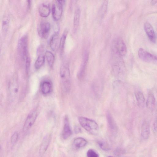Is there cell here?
<instances>
[{"mask_svg": "<svg viewBox=\"0 0 157 157\" xmlns=\"http://www.w3.org/2000/svg\"><path fill=\"white\" fill-rule=\"evenodd\" d=\"M78 120L82 127L91 134L95 135L98 133V125L95 121L84 117H79Z\"/></svg>", "mask_w": 157, "mask_h": 157, "instance_id": "1", "label": "cell"}, {"mask_svg": "<svg viewBox=\"0 0 157 157\" xmlns=\"http://www.w3.org/2000/svg\"><path fill=\"white\" fill-rule=\"evenodd\" d=\"M60 75L65 90L69 91L71 87L70 75L69 67L67 64L64 63L61 65Z\"/></svg>", "mask_w": 157, "mask_h": 157, "instance_id": "2", "label": "cell"}, {"mask_svg": "<svg viewBox=\"0 0 157 157\" xmlns=\"http://www.w3.org/2000/svg\"><path fill=\"white\" fill-rule=\"evenodd\" d=\"M65 1L55 0L54 1L52 7V12L53 18L56 21L59 20L61 18L63 11V6Z\"/></svg>", "mask_w": 157, "mask_h": 157, "instance_id": "3", "label": "cell"}, {"mask_svg": "<svg viewBox=\"0 0 157 157\" xmlns=\"http://www.w3.org/2000/svg\"><path fill=\"white\" fill-rule=\"evenodd\" d=\"M28 37L26 36H22L19 40L18 49L20 57L25 60L28 56Z\"/></svg>", "mask_w": 157, "mask_h": 157, "instance_id": "4", "label": "cell"}, {"mask_svg": "<svg viewBox=\"0 0 157 157\" xmlns=\"http://www.w3.org/2000/svg\"><path fill=\"white\" fill-rule=\"evenodd\" d=\"M38 115V111L36 109L32 110L28 114L23 127L24 132H27L34 124Z\"/></svg>", "mask_w": 157, "mask_h": 157, "instance_id": "5", "label": "cell"}, {"mask_svg": "<svg viewBox=\"0 0 157 157\" xmlns=\"http://www.w3.org/2000/svg\"><path fill=\"white\" fill-rule=\"evenodd\" d=\"M138 55L142 60L157 64V56L153 55L142 48L139 49Z\"/></svg>", "mask_w": 157, "mask_h": 157, "instance_id": "6", "label": "cell"}, {"mask_svg": "<svg viewBox=\"0 0 157 157\" xmlns=\"http://www.w3.org/2000/svg\"><path fill=\"white\" fill-rule=\"evenodd\" d=\"M51 29L49 23L42 21L38 25L37 32L39 36L42 38L46 39L48 36Z\"/></svg>", "mask_w": 157, "mask_h": 157, "instance_id": "7", "label": "cell"}, {"mask_svg": "<svg viewBox=\"0 0 157 157\" xmlns=\"http://www.w3.org/2000/svg\"><path fill=\"white\" fill-rule=\"evenodd\" d=\"M114 46L115 51L119 56H123L125 55L127 48L122 38H117L115 41Z\"/></svg>", "mask_w": 157, "mask_h": 157, "instance_id": "8", "label": "cell"}, {"mask_svg": "<svg viewBox=\"0 0 157 157\" xmlns=\"http://www.w3.org/2000/svg\"><path fill=\"white\" fill-rule=\"evenodd\" d=\"M9 90L11 100H14L17 97L19 91L18 84L16 78H13L9 82Z\"/></svg>", "mask_w": 157, "mask_h": 157, "instance_id": "9", "label": "cell"}, {"mask_svg": "<svg viewBox=\"0 0 157 157\" xmlns=\"http://www.w3.org/2000/svg\"><path fill=\"white\" fill-rule=\"evenodd\" d=\"M64 123L62 136L63 139L66 140L69 138L72 134L69 119L67 116L64 117Z\"/></svg>", "mask_w": 157, "mask_h": 157, "instance_id": "10", "label": "cell"}, {"mask_svg": "<svg viewBox=\"0 0 157 157\" xmlns=\"http://www.w3.org/2000/svg\"><path fill=\"white\" fill-rule=\"evenodd\" d=\"M144 30L150 41L154 43L156 40V36L151 25L148 22H146L144 25Z\"/></svg>", "mask_w": 157, "mask_h": 157, "instance_id": "11", "label": "cell"}, {"mask_svg": "<svg viewBox=\"0 0 157 157\" xmlns=\"http://www.w3.org/2000/svg\"><path fill=\"white\" fill-rule=\"evenodd\" d=\"M38 12L40 15L42 17H48L51 12V8L48 4L45 3H41L38 7Z\"/></svg>", "mask_w": 157, "mask_h": 157, "instance_id": "12", "label": "cell"}, {"mask_svg": "<svg viewBox=\"0 0 157 157\" xmlns=\"http://www.w3.org/2000/svg\"><path fill=\"white\" fill-rule=\"evenodd\" d=\"M51 139V136L50 135H47L45 136L42 140L39 150L40 155L44 154L47 150Z\"/></svg>", "mask_w": 157, "mask_h": 157, "instance_id": "13", "label": "cell"}, {"mask_svg": "<svg viewBox=\"0 0 157 157\" xmlns=\"http://www.w3.org/2000/svg\"><path fill=\"white\" fill-rule=\"evenodd\" d=\"M59 43V35L58 31L55 33L52 36L49 41L51 48L54 51L57 49Z\"/></svg>", "mask_w": 157, "mask_h": 157, "instance_id": "14", "label": "cell"}, {"mask_svg": "<svg viewBox=\"0 0 157 157\" xmlns=\"http://www.w3.org/2000/svg\"><path fill=\"white\" fill-rule=\"evenodd\" d=\"M150 134V125L146 121H144L141 126V136L144 140H147L149 137Z\"/></svg>", "mask_w": 157, "mask_h": 157, "instance_id": "15", "label": "cell"}, {"mask_svg": "<svg viewBox=\"0 0 157 157\" xmlns=\"http://www.w3.org/2000/svg\"><path fill=\"white\" fill-rule=\"evenodd\" d=\"M52 84L48 81L45 80L42 82L40 85V90L42 93L44 95H47L51 92Z\"/></svg>", "mask_w": 157, "mask_h": 157, "instance_id": "16", "label": "cell"}, {"mask_svg": "<svg viewBox=\"0 0 157 157\" xmlns=\"http://www.w3.org/2000/svg\"><path fill=\"white\" fill-rule=\"evenodd\" d=\"M147 108L150 110L154 109L155 105V100L153 94L149 92L148 94L146 102Z\"/></svg>", "mask_w": 157, "mask_h": 157, "instance_id": "17", "label": "cell"}, {"mask_svg": "<svg viewBox=\"0 0 157 157\" xmlns=\"http://www.w3.org/2000/svg\"><path fill=\"white\" fill-rule=\"evenodd\" d=\"M135 95L138 106L143 108L145 105V99L143 93L140 91L137 90L135 93Z\"/></svg>", "mask_w": 157, "mask_h": 157, "instance_id": "18", "label": "cell"}, {"mask_svg": "<svg viewBox=\"0 0 157 157\" xmlns=\"http://www.w3.org/2000/svg\"><path fill=\"white\" fill-rule=\"evenodd\" d=\"M87 144V141L84 138L79 137L74 139L73 145L75 148L79 149L85 146Z\"/></svg>", "mask_w": 157, "mask_h": 157, "instance_id": "19", "label": "cell"}, {"mask_svg": "<svg viewBox=\"0 0 157 157\" xmlns=\"http://www.w3.org/2000/svg\"><path fill=\"white\" fill-rule=\"evenodd\" d=\"M80 13L81 10L80 8L79 7L77 6L75 10L74 17L73 27L75 32L77 30L79 25Z\"/></svg>", "mask_w": 157, "mask_h": 157, "instance_id": "20", "label": "cell"}, {"mask_svg": "<svg viewBox=\"0 0 157 157\" xmlns=\"http://www.w3.org/2000/svg\"><path fill=\"white\" fill-rule=\"evenodd\" d=\"M87 56L86 55H85L82 63V64L80 70L78 73V78L80 79L82 78L84 75L85 69L87 62L88 58Z\"/></svg>", "mask_w": 157, "mask_h": 157, "instance_id": "21", "label": "cell"}, {"mask_svg": "<svg viewBox=\"0 0 157 157\" xmlns=\"http://www.w3.org/2000/svg\"><path fill=\"white\" fill-rule=\"evenodd\" d=\"M108 3V1L105 0L101 5L98 12V16L99 18L102 19L105 14L107 10Z\"/></svg>", "mask_w": 157, "mask_h": 157, "instance_id": "22", "label": "cell"}, {"mask_svg": "<svg viewBox=\"0 0 157 157\" xmlns=\"http://www.w3.org/2000/svg\"><path fill=\"white\" fill-rule=\"evenodd\" d=\"M67 33V29L65 30L62 34L59 41V48L61 53L63 52L64 50L65 41Z\"/></svg>", "mask_w": 157, "mask_h": 157, "instance_id": "23", "label": "cell"}, {"mask_svg": "<svg viewBox=\"0 0 157 157\" xmlns=\"http://www.w3.org/2000/svg\"><path fill=\"white\" fill-rule=\"evenodd\" d=\"M107 118L110 128L113 131H116L117 129L116 123L111 114L109 113L107 114Z\"/></svg>", "mask_w": 157, "mask_h": 157, "instance_id": "24", "label": "cell"}, {"mask_svg": "<svg viewBox=\"0 0 157 157\" xmlns=\"http://www.w3.org/2000/svg\"><path fill=\"white\" fill-rule=\"evenodd\" d=\"M45 59V57L43 55L41 54L39 55L34 64L35 68L36 69H40L44 65Z\"/></svg>", "mask_w": 157, "mask_h": 157, "instance_id": "25", "label": "cell"}, {"mask_svg": "<svg viewBox=\"0 0 157 157\" xmlns=\"http://www.w3.org/2000/svg\"><path fill=\"white\" fill-rule=\"evenodd\" d=\"M45 55L48 65L50 67H52L55 61V57L54 55L51 52L47 51L45 52Z\"/></svg>", "mask_w": 157, "mask_h": 157, "instance_id": "26", "label": "cell"}, {"mask_svg": "<svg viewBox=\"0 0 157 157\" xmlns=\"http://www.w3.org/2000/svg\"><path fill=\"white\" fill-rule=\"evenodd\" d=\"M9 19L7 17H4L2 20V27L3 31L6 32L7 31L9 25Z\"/></svg>", "mask_w": 157, "mask_h": 157, "instance_id": "27", "label": "cell"}, {"mask_svg": "<svg viewBox=\"0 0 157 157\" xmlns=\"http://www.w3.org/2000/svg\"><path fill=\"white\" fill-rule=\"evenodd\" d=\"M98 144L101 148L104 151H108L110 149L109 145L104 141H99L98 142Z\"/></svg>", "mask_w": 157, "mask_h": 157, "instance_id": "28", "label": "cell"}, {"mask_svg": "<svg viewBox=\"0 0 157 157\" xmlns=\"http://www.w3.org/2000/svg\"><path fill=\"white\" fill-rule=\"evenodd\" d=\"M19 135L18 133L15 132L13 133L11 136L10 140L12 145H14L16 143L18 139Z\"/></svg>", "mask_w": 157, "mask_h": 157, "instance_id": "29", "label": "cell"}, {"mask_svg": "<svg viewBox=\"0 0 157 157\" xmlns=\"http://www.w3.org/2000/svg\"><path fill=\"white\" fill-rule=\"evenodd\" d=\"M87 157H99L98 154L94 150L90 149L87 152Z\"/></svg>", "mask_w": 157, "mask_h": 157, "instance_id": "30", "label": "cell"}, {"mask_svg": "<svg viewBox=\"0 0 157 157\" xmlns=\"http://www.w3.org/2000/svg\"><path fill=\"white\" fill-rule=\"evenodd\" d=\"M30 65V59L29 56H28L25 59V71L27 74L29 73Z\"/></svg>", "mask_w": 157, "mask_h": 157, "instance_id": "31", "label": "cell"}, {"mask_svg": "<svg viewBox=\"0 0 157 157\" xmlns=\"http://www.w3.org/2000/svg\"><path fill=\"white\" fill-rule=\"evenodd\" d=\"M44 49V46L43 45H40L38 48L37 50V53L38 55L42 54Z\"/></svg>", "mask_w": 157, "mask_h": 157, "instance_id": "32", "label": "cell"}, {"mask_svg": "<svg viewBox=\"0 0 157 157\" xmlns=\"http://www.w3.org/2000/svg\"><path fill=\"white\" fill-rule=\"evenodd\" d=\"M153 128L155 132L157 133V116L156 117L153 124Z\"/></svg>", "mask_w": 157, "mask_h": 157, "instance_id": "33", "label": "cell"}, {"mask_svg": "<svg viewBox=\"0 0 157 157\" xmlns=\"http://www.w3.org/2000/svg\"><path fill=\"white\" fill-rule=\"evenodd\" d=\"M27 2V8L28 10H29L31 6V1L30 0H28Z\"/></svg>", "mask_w": 157, "mask_h": 157, "instance_id": "34", "label": "cell"}, {"mask_svg": "<svg viewBox=\"0 0 157 157\" xmlns=\"http://www.w3.org/2000/svg\"><path fill=\"white\" fill-rule=\"evenodd\" d=\"M75 131L76 133H78L80 132L81 130L78 127H76L75 128Z\"/></svg>", "mask_w": 157, "mask_h": 157, "instance_id": "35", "label": "cell"}, {"mask_svg": "<svg viewBox=\"0 0 157 157\" xmlns=\"http://www.w3.org/2000/svg\"><path fill=\"white\" fill-rule=\"evenodd\" d=\"M157 2V1H152V4H155V3H156Z\"/></svg>", "mask_w": 157, "mask_h": 157, "instance_id": "36", "label": "cell"}, {"mask_svg": "<svg viewBox=\"0 0 157 157\" xmlns=\"http://www.w3.org/2000/svg\"><path fill=\"white\" fill-rule=\"evenodd\" d=\"M108 157H112V156H108Z\"/></svg>", "mask_w": 157, "mask_h": 157, "instance_id": "37", "label": "cell"}]
</instances>
